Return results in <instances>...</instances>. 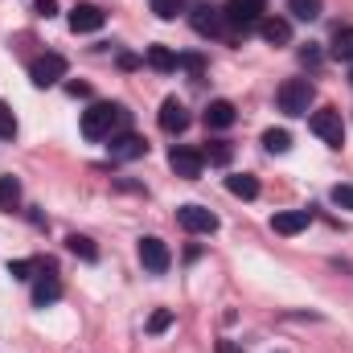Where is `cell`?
Returning a JSON list of instances; mask_svg holds the SVG:
<instances>
[{
    "label": "cell",
    "mask_w": 353,
    "mask_h": 353,
    "mask_svg": "<svg viewBox=\"0 0 353 353\" xmlns=\"http://www.w3.org/2000/svg\"><path fill=\"white\" fill-rule=\"evenodd\" d=\"M288 12L296 21H316L321 17V0H288Z\"/></svg>",
    "instance_id": "603a6c76"
},
{
    "label": "cell",
    "mask_w": 353,
    "mask_h": 353,
    "mask_svg": "<svg viewBox=\"0 0 353 353\" xmlns=\"http://www.w3.org/2000/svg\"><path fill=\"white\" fill-rule=\"evenodd\" d=\"M189 25L201 33V37H226V12L214 8V4H197L189 12Z\"/></svg>",
    "instance_id": "52a82bcc"
},
{
    "label": "cell",
    "mask_w": 353,
    "mask_h": 353,
    "mask_svg": "<svg viewBox=\"0 0 353 353\" xmlns=\"http://www.w3.org/2000/svg\"><path fill=\"white\" fill-rule=\"evenodd\" d=\"M201 157H205L210 165H230V157H234V148H230L226 140H210V148H205Z\"/></svg>",
    "instance_id": "cb8c5ba5"
},
{
    "label": "cell",
    "mask_w": 353,
    "mask_h": 353,
    "mask_svg": "<svg viewBox=\"0 0 353 353\" xmlns=\"http://www.w3.org/2000/svg\"><path fill=\"white\" fill-rule=\"evenodd\" d=\"M239 115H234V103L230 99H214L210 107H205V128H214V132H222V128H230Z\"/></svg>",
    "instance_id": "2e32d148"
},
{
    "label": "cell",
    "mask_w": 353,
    "mask_h": 353,
    "mask_svg": "<svg viewBox=\"0 0 353 353\" xmlns=\"http://www.w3.org/2000/svg\"><path fill=\"white\" fill-rule=\"evenodd\" d=\"M119 66H123V70H136V66H140V58H136V54H119Z\"/></svg>",
    "instance_id": "e575fe53"
},
{
    "label": "cell",
    "mask_w": 353,
    "mask_h": 353,
    "mask_svg": "<svg viewBox=\"0 0 353 353\" xmlns=\"http://www.w3.org/2000/svg\"><path fill=\"white\" fill-rule=\"evenodd\" d=\"M214 353H243V345H239V341H218Z\"/></svg>",
    "instance_id": "836d02e7"
},
{
    "label": "cell",
    "mask_w": 353,
    "mask_h": 353,
    "mask_svg": "<svg viewBox=\"0 0 353 353\" xmlns=\"http://www.w3.org/2000/svg\"><path fill=\"white\" fill-rule=\"evenodd\" d=\"M169 259H173V255H169V247H165L161 239H152V234L140 239V263L148 267L152 275H165V271H169Z\"/></svg>",
    "instance_id": "30bf717a"
},
{
    "label": "cell",
    "mask_w": 353,
    "mask_h": 353,
    "mask_svg": "<svg viewBox=\"0 0 353 353\" xmlns=\"http://www.w3.org/2000/svg\"><path fill=\"white\" fill-rule=\"evenodd\" d=\"M58 296H62V283H58L54 267H41V275H37V283H33V308H46V304H54Z\"/></svg>",
    "instance_id": "4fadbf2b"
},
{
    "label": "cell",
    "mask_w": 353,
    "mask_h": 353,
    "mask_svg": "<svg viewBox=\"0 0 353 353\" xmlns=\"http://www.w3.org/2000/svg\"><path fill=\"white\" fill-rule=\"evenodd\" d=\"M66 247H70V255H79V259H87V263L99 259V247L90 243L87 234H70V239H66Z\"/></svg>",
    "instance_id": "7402d4cb"
},
{
    "label": "cell",
    "mask_w": 353,
    "mask_h": 353,
    "mask_svg": "<svg viewBox=\"0 0 353 353\" xmlns=\"http://www.w3.org/2000/svg\"><path fill=\"white\" fill-rule=\"evenodd\" d=\"M17 205H21V181L0 176V210H17Z\"/></svg>",
    "instance_id": "ffe728a7"
},
{
    "label": "cell",
    "mask_w": 353,
    "mask_h": 353,
    "mask_svg": "<svg viewBox=\"0 0 353 353\" xmlns=\"http://www.w3.org/2000/svg\"><path fill=\"white\" fill-rule=\"evenodd\" d=\"M161 128H165L169 136H181V132L189 128V111H185L181 99H165V103H161Z\"/></svg>",
    "instance_id": "5bb4252c"
},
{
    "label": "cell",
    "mask_w": 353,
    "mask_h": 353,
    "mask_svg": "<svg viewBox=\"0 0 353 353\" xmlns=\"http://www.w3.org/2000/svg\"><path fill=\"white\" fill-rule=\"evenodd\" d=\"M350 79H353V74H350Z\"/></svg>",
    "instance_id": "d590c367"
},
{
    "label": "cell",
    "mask_w": 353,
    "mask_h": 353,
    "mask_svg": "<svg viewBox=\"0 0 353 353\" xmlns=\"http://www.w3.org/2000/svg\"><path fill=\"white\" fill-rule=\"evenodd\" d=\"M144 62L157 70V74H173L176 70V54L169 46H148V54H144Z\"/></svg>",
    "instance_id": "e0dca14e"
},
{
    "label": "cell",
    "mask_w": 353,
    "mask_h": 353,
    "mask_svg": "<svg viewBox=\"0 0 353 353\" xmlns=\"http://www.w3.org/2000/svg\"><path fill=\"white\" fill-rule=\"evenodd\" d=\"M308 222H312V210H283V214L271 218V230L283 234V239H292V234L308 230Z\"/></svg>",
    "instance_id": "8fae6325"
},
{
    "label": "cell",
    "mask_w": 353,
    "mask_h": 353,
    "mask_svg": "<svg viewBox=\"0 0 353 353\" xmlns=\"http://www.w3.org/2000/svg\"><path fill=\"white\" fill-rule=\"evenodd\" d=\"M300 62H304V66H321V50H316V46H304V50H300Z\"/></svg>",
    "instance_id": "1f68e13d"
},
{
    "label": "cell",
    "mask_w": 353,
    "mask_h": 353,
    "mask_svg": "<svg viewBox=\"0 0 353 353\" xmlns=\"http://www.w3.org/2000/svg\"><path fill=\"white\" fill-rule=\"evenodd\" d=\"M308 128H312L329 148H341V144H345V123H341V111H337V107H321V111H312Z\"/></svg>",
    "instance_id": "277c9868"
},
{
    "label": "cell",
    "mask_w": 353,
    "mask_h": 353,
    "mask_svg": "<svg viewBox=\"0 0 353 353\" xmlns=\"http://www.w3.org/2000/svg\"><path fill=\"white\" fill-rule=\"evenodd\" d=\"M201 165H205V157H201L197 148L176 144L173 152H169V169H173L176 176H185V181H197V176H201Z\"/></svg>",
    "instance_id": "9c48e42d"
},
{
    "label": "cell",
    "mask_w": 353,
    "mask_h": 353,
    "mask_svg": "<svg viewBox=\"0 0 353 353\" xmlns=\"http://www.w3.org/2000/svg\"><path fill=\"white\" fill-rule=\"evenodd\" d=\"M333 201H337L341 210H353V185H337V189H333Z\"/></svg>",
    "instance_id": "f546056e"
},
{
    "label": "cell",
    "mask_w": 353,
    "mask_h": 353,
    "mask_svg": "<svg viewBox=\"0 0 353 353\" xmlns=\"http://www.w3.org/2000/svg\"><path fill=\"white\" fill-rule=\"evenodd\" d=\"M17 136V115L8 111V103L0 99V140H12Z\"/></svg>",
    "instance_id": "4316f807"
},
{
    "label": "cell",
    "mask_w": 353,
    "mask_h": 353,
    "mask_svg": "<svg viewBox=\"0 0 353 353\" xmlns=\"http://www.w3.org/2000/svg\"><path fill=\"white\" fill-rule=\"evenodd\" d=\"M263 148L271 157H283V152L292 148V136H288L283 128H271V132H263Z\"/></svg>",
    "instance_id": "44dd1931"
},
{
    "label": "cell",
    "mask_w": 353,
    "mask_h": 353,
    "mask_svg": "<svg viewBox=\"0 0 353 353\" xmlns=\"http://www.w3.org/2000/svg\"><path fill=\"white\" fill-rule=\"evenodd\" d=\"M169 325H173V312H169V308H157V312L148 316V333H165Z\"/></svg>",
    "instance_id": "f1b7e54d"
},
{
    "label": "cell",
    "mask_w": 353,
    "mask_h": 353,
    "mask_svg": "<svg viewBox=\"0 0 353 353\" xmlns=\"http://www.w3.org/2000/svg\"><path fill=\"white\" fill-rule=\"evenodd\" d=\"M103 21H107V12L99 4H74L70 8V29L74 33H94V29H103Z\"/></svg>",
    "instance_id": "7c38bea8"
},
{
    "label": "cell",
    "mask_w": 353,
    "mask_h": 353,
    "mask_svg": "<svg viewBox=\"0 0 353 353\" xmlns=\"http://www.w3.org/2000/svg\"><path fill=\"white\" fill-rule=\"evenodd\" d=\"M107 152H111V161H140L148 152V140L136 136V132H119V136L107 140Z\"/></svg>",
    "instance_id": "ba28073f"
},
{
    "label": "cell",
    "mask_w": 353,
    "mask_h": 353,
    "mask_svg": "<svg viewBox=\"0 0 353 353\" xmlns=\"http://www.w3.org/2000/svg\"><path fill=\"white\" fill-rule=\"evenodd\" d=\"M226 25L230 29H259V21L267 17V0H226Z\"/></svg>",
    "instance_id": "3957f363"
},
{
    "label": "cell",
    "mask_w": 353,
    "mask_h": 353,
    "mask_svg": "<svg viewBox=\"0 0 353 353\" xmlns=\"http://www.w3.org/2000/svg\"><path fill=\"white\" fill-rule=\"evenodd\" d=\"M226 189L234 193V197H243V201H255L259 197V181L251 173H234V176H226Z\"/></svg>",
    "instance_id": "ac0fdd59"
},
{
    "label": "cell",
    "mask_w": 353,
    "mask_h": 353,
    "mask_svg": "<svg viewBox=\"0 0 353 353\" xmlns=\"http://www.w3.org/2000/svg\"><path fill=\"white\" fill-rule=\"evenodd\" d=\"M176 66H181V70H189L193 79H201V74H205V58H201V54H176Z\"/></svg>",
    "instance_id": "484cf974"
},
{
    "label": "cell",
    "mask_w": 353,
    "mask_h": 353,
    "mask_svg": "<svg viewBox=\"0 0 353 353\" xmlns=\"http://www.w3.org/2000/svg\"><path fill=\"white\" fill-rule=\"evenodd\" d=\"M33 12L50 21V17H58V0H33Z\"/></svg>",
    "instance_id": "4dcf8cb0"
},
{
    "label": "cell",
    "mask_w": 353,
    "mask_h": 353,
    "mask_svg": "<svg viewBox=\"0 0 353 353\" xmlns=\"http://www.w3.org/2000/svg\"><path fill=\"white\" fill-rule=\"evenodd\" d=\"M152 12H157L161 21H176V17L185 12V0H152Z\"/></svg>",
    "instance_id": "d4e9b609"
},
{
    "label": "cell",
    "mask_w": 353,
    "mask_h": 353,
    "mask_svg": "<svg viewBox=\"0 0 353 353\" xmlns=\"http://www.w3.org/2000/svg\"><path fill=\"white\" fill-rule=\"evenodd\" d=\"M128 123H132V111L128 107H119V103H90L87 111H83V136L87 140H111V136H119V132H128Z\"/></svg>",
    "instance_id": "6da1fadb"
},
{
    "label": "cell",
    "mask_w": 353,
    "mask_h": 353,
    "mask_svg": "<svg viewBox=\"0 0 353 353\" xmlns=\"http://www.w3.org/2000/svg\"><path fill=\"white\" fill-rule=\"evenodd\" d=\"M259 37H263L267 46H292V21H283V17H263V21H259Z\"/></svg>",
    "instance_id": "9a60e30c"
},
{
    "label": "cell",
    "mask_w": 353,
    "mask_h": 353,
    "mask_svg": "<svg viewBox=\"0 0 353 353\" xmlns=\"http://www.w3.org/2000/svg\"><path fill=\"white\" fill-rule=\"evenodd\" d=\"M312 99H316V90H312L308 79H288V83L279 87V94H275V103H279L283 115H308Z\"/></svg>",
    "instance_id": "7a4b0ae2"
},
{
    "label": "cell",
    "mask_w": 353,
    "mask_h": 353,
    "mask_svg": "<svg viewBox=\"0 0 353 353\" xmlns=\"http://www.w3.org/2000/svg\"><path fill=\"white\" fill-rule=\"evenodd\" d=\"M176 226L189 230V234H214L218 230V214L205 210V205H181L176 210Z\"/></svg>",
    "instance_id": "8992f818"
},
{
    "label": "cell",
    "mask_w": 353,
    "mask_h": 353,
    "mask_svg": "<svg viewBox=\"0 0 353 353\" xmlns=\"http://www.w3.org/2000/svg\"><path fill=\"white\" fill-rule=\"evenodd\" d=\"M66 94H74V99H87L90 87H87V83H66Z\"/></svg>",
    "instance_id": "d6a6232c"
},
{
    "label": "cell",
    "mask_w": 353,
    "mask_h": 353,
    "mask_svg": "<svg viewBox=\"0 0 353 353\" xmlns=\"http://www.w3.org/2000/svg\"><path fill=\"white\" fill-rule=\"evenodd\" d=\"M66 79V58L62 54H41V58H33L29 62V83L33 87H58Z\"/></svg>",
    "instance_id": "5b68a950"
},
{
    "label": "cell",
    "mask_w": 353,
    "mask_h": 353,
    "mask_svg": "<svg viewBox=\"0 0 353 353\" xmlns=\"http://www.w3.org/2000/svg\"><path fill=\"white\" fill-rule=\"evenodd\" d=\"M37 259H12V263H8V275H12V279H33V271H37Z\"/></svg>",
    "instance_id": "83f0119b"
},
{
    "label": "cell",
    "mask_w": 353,
    "mask_h": 353,
    "mask_svg": "<svg viewBox=\"0 0 353 353\" xmlns=\"http://www.w3.org/2000/svg\"><path fill=\"white\" fill-rule=\"evenodd\" d=\"M329 54H333L337 62H353V29H350V25L333 33V46H329Z\"/></svg>",
    "instance_id": "d6986e66"
}]
</instances>
